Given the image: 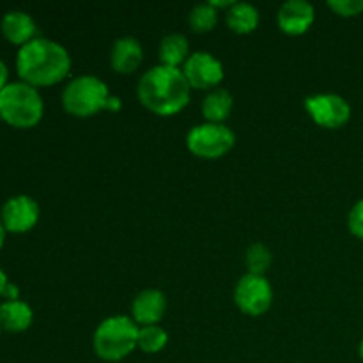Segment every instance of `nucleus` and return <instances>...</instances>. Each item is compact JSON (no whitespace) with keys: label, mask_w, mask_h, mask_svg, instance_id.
Here are the masks:
<instances>
[{"label":"nucleus","mask_w":363,"mask_h":363,"mask_svg":"<svg viewBox=\"0 0 363 363\" xmlns=\"http://www.w3.org/2000/svg\"><path fill=\"white\" fill-rule=\"evenodd\" d=\"M71 55L66 46L50 38H34L18 48L16 71L21 82L35 89L60 84L69 74Z\"/></svg>","instance_id":"nucleus-1"},{"label":"nucleus","mask_w":363,"mask_h":363,"mask_svg":"<svg viewBox=\"0 0 363 363\" xmlns=\"http://www.w3.org/2000/svg\"><path fill=\"white\" fill-rule=\"evenodd\" d=\"M191 87L181 67L158 64L145 71L137 85V98L156 116H176L190 103Z\"/></svg>","instance_id":"nucleus-2"},{"label":"nucleus","mask_w":363,"mask_h":363,"mask_svg":"<svg viewBox=\"0 0 363 363\" xmlns=\"http://www.w3.org/2000/svg\"><path fill=\"white\" fill-rule=\"evenodd\" d=\"M140 326L128 315H112L98 325L92 335V351L103 362L116 363L137 350Z\"/></svg>","instance_id":"nucleus-3"},{"label":"nucleus","mask_w":363,"mask_h":363,"mask_svg":"<svg viewBox=\"0 0 363 363\" xmlns=\"http://www.w3.org/2000/svg\"><path fill=\"white\" fill-rule=\"evenodd\" d=\"M45 113L39 89L25 82H9L0 91V117L9 126L18 130H28L39 124Z\"/></svg>","instance_id":"nucleus-4"},{"label":"nucleus","mask_w":363,"mask_h":363,"mask_svg":"<svg viewBox=\"0 0 363 363\" xmlns=\"http://www.w3.org/2000/svg\"><path fill=\"white\" fill-rule=\"evenodd\" d=\"M112 96L108 85L94 74H80L64 87L60 101L62 108L73 117H92L101 110H108Z\"/></svg>","instance_id":"nucleus-5"},{"label":"nucleus","mask_w":363,"mask_h":363,"mask_svg":"<svg viewBox=\"0 0 363 363\" xmlns=\"http://www.w3.org/2000/svg\"><path fill=\"white\" fill-rule=\"evenodd\" d=\"M236 144V135L225 124L202 123L190 128L186 147L191 155L202 160H218L225 156Z\"/></svg>","instance_id":"nucleus-6"},{"label":"nucleus","mask_w":363,"mask_h":363,"mask_svg":"<svg viewBox=\"0 0 363 363\" xmlns=\"http://www.w3.org/2000/svg\"><path fill=\"white\" fill-rule=\"evenodd\" d=\"M234 303L243 314L257 318L266 314L273 303V287L264 275H247L234 287Z\"/></svg>","instance_id":"nucleus-7"},{"label":"nucleus","mask_w":363,"mask_h":363,"mask_svg":"<svg viewBox=\"0 0 363 363\" xmlns=\"http://www.w3.org/2000/svg\"><path fill=\"white\" fill-rule=\"evenodd\" d=\"M305 110L318 126L339 130L351 119V105L335 92H319L305 98Z\"/></svg>","instance_id":"nucleus-8"},{"label":"nucleus","mask_w":363,"mask_h":363,"mask_svg":"<svg viewBox=\"0 0 363 363\" xmlns=\"http://www.w3.org/2000/svg\"><path fill=\"white\" fill-rule=\"evenodd\" d=\"M41 216V209L30 195L18 194L7 199L0 208V222L11 234H25L34 229Z\"/></svg>","instance_id":"nucleus-9"},{"label":"nucleus","mask_w":363,"mask_h":363,"mask_svg":"<svg viewBox=\"0 0 363 363\" xmlns=\"http://www.w3.org/2000/svg\"><path fill=\"white\" fill-rule=\"evenodd\" d=\"M183 73L191 89L213 91L225 77L223 64L209 52H194L183 64Z\"/></svg>","instance_id":"nucleus-10"},{"label":"nucleus","mask_w":363,"mask_h":363,"mask_svg":"<svg viewBox=\"0 0 363 363\" xmlns=\"http://www.w3.org/2000/svg\"><path fill=\"white\" fill-rule=\"evenodd\" d=\"M315 20V9L305 0H287L277 13L279 28L287 35H301L312 27Z\"/></svg>","instance_id":"nucleus-11"},{"label":"nucleus","mask_w":363,"mask_h":363,"mask_svg":"<svg viewBox=\"0 0 363 363\" xmlns=\"http://www.w3.org/2000/svg\"><path fill=\"white\" fill-rule=\"evenodd\" d=\"M167 312V296L160 289H144L131 303L133 321L138 326L158 325Z\"/></svg>","instance_id":"nucleus-12"},{"label":"nucleus","mask_w":363,"mask_h":363,"mask_svg":"<svg viewBox=\"0 0 363 363\" xmlns=\"http://www.w3.org/2000/svg\"><path fill=\"white\" fill-rule=\"evenodd\" d=\"M0 32L11 45L21 48L28 41L38 38L35 35L38 34V25L27 11L11 9L0 20Z\"/></svg>","instance_id":"nucleus-13"},{"label":"nucleus","mask_w":363,"mask_h":363,"mask_svg":"<svg viewBox=\"0 0 363 363\" xmlns=\"http://www.w3.org/2000/svg\"><path fill=\"white\" fill-rule=\"evenodd\" d=\"M144 59V50H142L140 41L133 35H123L116 39L110 52V64L113 71L119 74H130L137 71V67Z\"/></svg>","instance_id":"nucleus-14"},{"label":"nucleus","mask_w":363,"mask_h":363,"mask_svg":"<svg viewBox=\"0 0 363 363\" xmlns=\"http://www.w3.org/2000/svg\"><path fill=\"white\" fill-rule=\"evenodd\" d=\"M34 321V311L23 300H4L0 303V328L9 333L27 332Z\"/></svg>","instance_id":"nucleus-15"},{"label":"nucleus","mask_w":363,"mask_h":363,"mask_svg":"<svg viewBox=\"0 0 363 363\" xmlns=\"http://www.w3.org/2000/svg\"><path fill=\"white\" fill-rule=\"evenodd\" d=\"M233 105V94L227 89L216 87L209 91L202 99V116H204L206 123L223 124V121L230 116Z\"/></svg>","instance_id":"nucleus-16"},{"label":"nucleus","mask_w":363,"mask_h":363,"mask_svg":"<svg viewBox=\"0 0 363 363\" xmlns=\"http://www.w3.org/2000/svg\"><path fill=\"white\" fill-rule=\"evenodd\" d=\"M259 9L248 2H234L225 14L227 27L234 34H250L259 27Z\"/></svg>","instance_id":"nucleus-17"},{"label":"nucleus","mask_w":363,"mask_h":363,"mask_svg":"<svg viewBox=\"0 0 363 363\" xmlns=\"http://www.w3.org/2000/svg\"><path fill=\"white\" fill-rule=\"evenodd\" d=\"M160 62L163 66L170 67H179L186 62V59L190 57V43H188L186 35L179 34V32H172V34H167L165 38L160 43Z\"/></svg>","instance_id":"nucleus-18"},{"label":"nucleus","mask_w":363,"mask_h":363,"mask_svg":"<svg viewBox=\"0 0 363 363\" xmlns=\"http://www.w3.org/2000/svg\"><path fill=\"white\" fill-rule=\"evenodd\" d=\"M169 344V333L160 325L140 326L138 328V340L137 347L145 354H156L165 350Z\"/></svg>","instance_id":"nucleus-19"},{"label":"nucleus","mask_w":363,"mask_h":363,"mask_svg":"<svg viewBox=\"0 0 363 363\" xmlns=\"http://www.w3.org/2000/svg\"><path fill=\"white\" fill-rule=\"evenodd\" d=\"M188 23H190L191 30L197 32V34L211 32L218 23V11L209 2L197 4V6L191 7L190 14H188Z\"/></svg>","instance_id":"nucleus-20"},{"label":"nucleus","mask_w":363,"mask_h":363,"mask_svg":"<svg viewBox=\"0 0 363 363\" xmlns=\"http://www.w3.org/2000/svg\"><path fill=\"white\" fill-rule=\"evenodd\" d=\"M272 250L262 243L250 245L247 254H245V264H247L248 273H252V275H264L269 266H272Z\"/></svg>","instance_id":"nucleus-21"},{"label":"nucleus","mask_w":363,"mask_h":363,"mask_svg":"<svg viewBox=\"0 0 363 363\" xmlns=\"http://www.w3.org/2000/svg\"><path fill=\"white\" fill-rule=\"evenodd\" d=\"M328 7L342 18H353L363 13V0H330Z\"/></svg>","instance_id":"nucleus-22"},{"label":"nucleus","mask_w":363,"mask_h":363,"mask_svg":"<svg viewBox=\"0 0 363 363\" xmlns=\"http://www.w3.org/2000/svg\"><path fill=\"white\" fill-rule=\"evenodd\" d=\"M347 229L358 240H363V199L351 208L347 215Z\"/></svg>","instance_id":"nucleus-23"},{"label":"nucleus","mask_w":363,"mask_h":363,"mask_svg":"<svg viewBox=\"0 0 363 363\" xmlns=\"http://www.w3.org/2000/svg\"><path fill=\"white\" fill-rule=\"evenodd\" d=\"M4 300H20V287L16 284L9 282L7 284L6 291H4Z\"/></svg>","instance_id":"nucleus-24"},{"label":"nucleus","mask_w":363,"mask_h":363,"mask_svg":"<svg viewBox=\"0 0 363 363\" xmlns=\"http://www.w3.org/2000/svg\"><path fill=\"white\" fill-rule=\"evenodd\" d=\"M9 84V67H7L6 60L0 57V91Z\"/></svg>","instance_id":"nucleus-25"},{"label":"nucleus","mask_w":363,"mask_h":363,"mask_svg":"<svg viewBox=\"0 0 363 363\" xmlns=\"http://www.w3.org/2000/svg\"><path fill=\"white\" fill-rule=\"evenodd\" d=\"M7 284H9V279H7V273L4 272V268L0 266V298L4 296V291H6Z\"/></svg>","instance_id":"nucleus-26"},{"label":"nucleus","mask_w":363,"mask_h":363,"mask_svg":"<svg viewBox=\"0 0 363 363\" xmlns=\"http://www.w3.org/2000/svg\"><path fill=\"white\" fill-rule=\"evenodd\" d=\"M209 4H211L213 7H215L216 11L218 9H222V7H225V9H229L230 6H233V0H225V2H223V0H209Z\"/></svg>","instance_id":"nucleus-27"},{"label":"nucleus","mask_w":363,"mask_h":363,"mask_svg":"<svg viewBox=\"0 0 363 363\" xmlns=\"http://www.w3.org/2000/svg\"><path fill=\"white\" fill-rule=\"evenodd\" d=\"M6 234H7V230H6V229H4L2 222H0V250H2L4 243H6Z\"/></svg>","instance_id":"nucleus-28"},{"label":"nucleus","mask_w":363,"mask_h":363,"mask_svg":"<svg viewBox=\"0 0 363 363\" xmlns=\"http://www.w3.org/2000/svg\"><path fill=\"white\" fill-rule=\"evenodd\" d=\"M358 357H360L363 362V339L360 340V344H358Z\"/></svg>","instance_id":"nucleus-29"},{"label":"nucleus","mask_w":363,"mask_h":363,"mask_svg":"<svg viewBox=\"0 0 363 363\" xmlns=\"http://www.w3.org/2000/svg\"><path fill=\"white\" fill-rule=\"evenodd\" d=\"M0 335H2V328H0Z\"/></svg>","instance_id":"nucleus-30"},{"label":"nucleus","mask_w":363,"mask_h":363,"mask_svg":"<svg viewBox=\"0 0 363 363\" xmlns=\"http://www.w3.org/2000/svg\"><path fill=\"white\" fill-rule=\"evenodd\" d=\"M0 123H2V117H0Z\"/></svg>","instance_id":"nucleus-31"},{"label":"nucleus","mask_w":363,"mask_h":363,"mask_svg":"<svg viewBox=\"0 0 363 363\" xmlns=\"http://www.w3.org/2000/svg\"><path fill=\"white\" fill-rule=\"evenodd\" d=\"M294 363H301V362H294Z\"/></svg>","instance_id":"nucleus-32"}]
</instances>
